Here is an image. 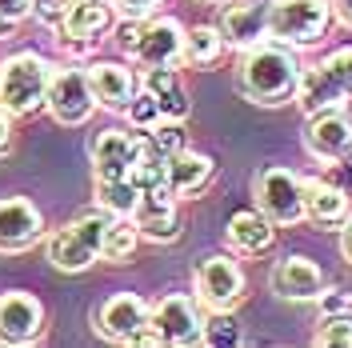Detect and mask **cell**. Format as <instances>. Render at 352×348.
<instances>
[{"label": "cell", "instance_id": "30bf717a", "mask_svg": "<svg viewBox=\"0 0 352 348\" xmlns=\"http://www.w3.org/2000/svg\"><path fill=\"white\" fill-rule=\"evenodd\" d=\"M148 308L153 305L140 292H112L104 305H96L92 325L116 345H148Z\"/></svg>", "mask_w": 352, "mask_h": 348}, {"label": "cell", "instance_id": "4316f807", "mask_svg": "<svg viewBox=\"0 0 352 348\" xmlns=\"http://www.w3.org/2000/svg\"><path fill=\"white\" fill-rule=\"evenodd\" d=\"M140 140H144V153L156 156V160H168L173 153L188 149V140H184V124H180V120H160L156 129L140 132Z\"/></svg>", "mask_w": 352, "mask_h": 348}, {"label": "cell", "instance_id": "ffe728a7", "mask_svg": "<svg viewBox=\"0 0 352 348\" xmlns=\"http://www.w3.org/2000/svg\"><path fill=\"white\" fill-rule=\"evenodd\" d=\"M305 208H308L312 224H320V228H344V220L352 217L349 188L336 184V180L312 176V180H305Z\"/></svg>", "mask_w": 352, "mask_h": 348}, {"label": "cell", "instance_id": "8992f818", "mask_svg": "<svg viewBox=\"0 0 352 348\" xmlns=\"http://www.w3.org/2000/svg\"><path fill=\"white\" fill-rule=\"evenodd\" d=\"M208 316L200 312L197 296L168 292L148 308V345H168V348H188L204 340Z\"/></svg>", "mask_w": 352, "mask_h": 348}, {"label": "cell", "instance_id": "f35d334b", "mask_svg": "<svg viewBox=\"0 0 352 348\" xmlns=\"http://www.w3.org/2000/svg\"><path fill=\"white\" fill-rule=\"evenodd\" d=\"M12 28H16V24H12V21H4V17H0V36H12Z\"/></svg>", "mask_w": 352, "mask_h": 348}, {"label": "cell", "instance_id": "4dcf8cb0", "mask_svg": "<svg viewBox=\"0 0 352 348\" xmlns=\"http://www.w3.org/2000/svg\"><path fill=\"white\" fill-rule=\"evenodd\" d=\"M320 68L332 76V85L340 88L344 96H352V44H340V48H332L329 56L320 61Z\"/></svg>", "mask_w": 352, "mask_h": 348}, {"label": "cell", "instance_id": "3957f363", "mask_svg": "<svg viewBox=\"0 0 352 348\" xmlns=\"http://www.w3.org/2000/svg\"><path fill=\"white\" fill-rule=\"evenodd\" d=\"M56 65L41 52H12L0 61V109L12 116H32L48 100V80Z\"/></svg>", "mask_w": 352, "mask_h": 348}, {"label": "cell", "instance_id": "83f0119b", "mask_svg": "<svg viewBox=\"0 0 352 348\" xmlns=\"http://www.w3.org/2000/svg\"><path fill=\"white\" fill-rule=\"evenodd\" d=\"M136 240H140V232H136L132 217H116L109 224V237H104V252H100V261L124 264L132 252H136Z\"/></svg>", "mask_w": 352, "mask_h": 348}, {"label": "cell", "instance_id": "d590c367", "mask_svg": "<svg viewBox=\"0 0 352 348\" xmlns=\"http://www.w3.org/2000/svg\"><path fill=\"white\" fill-rule=\"evenodd\" d=\"M12 120H16L12 112L0 109V160L12 153V144H16V129H12Z\"/></svg>", "mask_w": 352, "mask_h": 348}, {"label": "cell", "instance_id": "cb8c5ba5", "mask_svg": "<svg viewBox=\"0 0 352 348\" xmlns=\"http://www.w3.org/2000/svg\"><path fill=\"white\" fill-rule=\"evenodd\" d=\"M296 105L312 116V112H320V109H336V105H344V92L332 85V76L320 65H308V68H300Z\"/></svg>", "mask_w": 352, "mask_h": 348}, {"label": "cell", "instance_id": "7a4b0ae2", "mask_svg": "<svg viewBox=\"0 0 352 348\" xmlns=\"http://www.w3.org/2000/svg\"><path fill=\"white\" fill-rule=\"evenodd\" d=\"M112 213L109 208H88L80 217L65 220L52 237H48V261L56 272H88L92 264L100 261L104 252V237H109V224H112Z\"/></svg>", "mask_w": 352, "mask_h": 348}, {"label": "cell", "instance_id": "d4e9b609", "mask_svg": "<svg viewBox=\"0 0 352 348\" xmlns=\"http://www.w3.org/2000/svg\"><path fill=\"white\" fill-rule=\"evenodd\" d=\"M224 36H220L217 24H192L188 32H184V56H180V65L188 68H212L224 56Z\"/></svg>", "mask_w": 352, "mask_h": 348}, {"label": "cell", "instance_id": "e0dca14e", "mask_svg": "<svg viewBox=\"0 0 352 348\" xmlns=\"http://www.w3.org/2000/svg\"><path fill=\"white\" fill-rule=\"evenodd\" d=\"M220 36L228 48H252V44L268 41V0H228L220 8Z\"/></svg>", "mask_w": 352, "mask_h": 348}, {"label": "cell", "instance_id": "f546056e", "mask_svg": "<svg viewBox=\"0 0 352 348\" xmlns=\"http://www.w3.org/2000/svg\"><path fill=\"white\" fill-rule=\"evenodd\" d=\"M316 345L320 348H352V312L324 316L316 328Z\"/></svg>", "mask_w": 352, "mask_h": 348}, {"label": "cell", "instance_id": "6da1fadb", "mask_svg": "<svg viewBox=\"0 0 352 348\" xmlns=\"http://www.w3.org/2000/svg\"><path fill=\"white\" fill-rule=\"evenodd\" d=\"M300 61L292 56L288 44L261 41L241 52L236 65V88L244 100L261 105V109H280L288 100H296V85H300Z\"/></svg>", "mask_w": 352, "mask_h": 348}, {"label": "cell", "instance_id": "8fae6325", "mask_svg": "<svg viewBox=\"0 0 352 348\" xmlns=\"http://www.w3.org/2000/svg\"><path fill=\"white\" fill-rule=\"evenodd\" d=\"M116 28V8L112 0H65V12L56 21L65 52H88L96 41H104V32Z\"/></svg>", "mask_w": 352, "mask_h": 348}, {"label": "cell", "instance_id": "52a82bcc", "mask_svg": "<svg viewBox=\"0 0 352 348\" xmlns=\"http://www.w3.org/2000/svg\"><path fill=\"white\" fill-rule=\"evenodd\" d=\"M252 200L264 217L272 224H300L308 220V208H305V176H296L292 168H261L256 180H252Z\"/></svg>", "mask_w": 352, "mask_h": 348}, {"label": "cell", "instance_id": "7c38bea8", "mask_svg": "<svg viewBox=\"0 0 352 348\" xmlns=\"http://www.w3.org/2000/svg\"><path fill=\"white\" fill-rule=\"evenodd\" d=\"M44 325H48V308L41 305V296H32L24 288L0 292V345H36L44 336Z\"/></svg>", "mask_w": 352, "mask_h": 348}, {"label": "cell", "instance_id": "9a60e30c", "mask_svg": "<svg viewBox=\"0 0 352 348\" xmlns=\"http://www.w3.org/2000/svg\"><path fill=\"white\" fill-rule=\"evenodd\" d=\"M144 153V140L136 136V129H104L96 132L92 149H88V160H92V176L96 180H112V176H129L136 168V160Z\"/></svg>", "mask_w": 352, "mask_h": 348}, {"label": "cell", "instance_id": "74e56055", "mask_svg": "<svg viewBox=\"0 0 352 348\" xmlns=\"http://www.w3.org/2000/svg\"><path fill=\"white\" fill-rule=\"evenodd\" d=\"M340 252H344V261L352 264V217L344 220V228H340Z\"/></svg>", "mask_w": 352, "mask_h": 348}, {"label": "cell", "instance_id": "2e32d148", "mask_svg": "<svg viewBox=\"0 0 352 348\" xmlns=\"http://www.w3.org/2000/svg\"><path fill=\"white\" fill-rule=\"evenodd\" d=\"M132 224L144 240H156V244H168V240H180L184 232V220H180V204L168 188H148L136 200V213H132Z\"/></svg>", "mask_w": 352, "mask_h": 348}, {"label": "cell", "instance_id": "7402d4cb", "mask_svg": "<svg viewBox=\"0 0 352 348\" xmlns=\"http://www.w3.org/2000/svg\"><path fill=\"white\" fill-rule=\"evenodd\" d=\"M224 240H228V248L241 252V257H261V252L272 248V240H276V224L264 217L261 208H244V213H232V217H228Z\"/></svg>", "mask_w": 352, "mask_h": 348}, {"label": "cell", "instance_id": "f1b7e54d", "mask_svg": "<svg viewBox=\"0 0 352 348\" xmlns=\"http://www.w3.org/2000/svg\"><path fill=\"white\" fill-rule=\"evenodd\" d=\"M124 120H129L136 132H148V129H156L164 116H160V105H156V96L148 92V88H136V96L129 100V109L120 112Z\"/></svg>", "mask_w": 352, "mask_h": 348}, {"label": "cell", "instance_id": "277c9868", "mask_svg": "<svg viewBox=\"0 0 352 348\" xmlns=\"http://www.w3.org/2000/svg\"><path fill=\"white\" fill-rule=\"evenodd\" d=\"M184 24L176 17H148V21H124L120 24V48L129 52L140 68L180 65L184 56Z\"/></svg>", "mask_w": 352, "mask_h": 348}, {"label": "cell", "instance_id": "d6986e66", "mask_svg": "<svg viewBox=\"0 0 352 348\" xmlns=\"http://www.w3.org/2000/svg\"><path fill=\"white\" fill-rule=\"evenodd\" d=\"M88 85H92V96H96V109L124 112L129 100L136 96V88H140V80L116 61H92L88 65Z\"/></svg>", "mask_w": 352, "mask_h": 348}, {"label": "cell", "instance_id": "484cf974", "mask_svg": "<svg viewBox=\"0 0 352 348\" xmlns=\"http://www.w3.org/2000/svg\"><path fill=\"white\" fill-rule=\"evenodd\" d=\"M140 188L132 184L129 176H112V180H96V204L109 208L112 217H132L136 213Z\"/></svg>", "mask_w": 352, "mask_h": 348}, {"label": "cell", "instance_id": "1f68e13d", "mask_svg": "<svg viewBox=\"0 0 352 348\" xmlns=\"http://www.w3.org/2000/svg\"><path fill=\"white\" fill-rule=\"evenodd\" d=\"M236 340H241V328L232 320V312H208L204 345H236Z\"/></svg>", "mask_w": 352, "mask_h": 348}, {"label": "cell", "instance_id": "9c48e42d", "mask_svg": "<svg viewBox=\"0 0 352 348\" xmlns=\"http://www.w3.org/2000/svg\"><path fill=\"white\" fill-rule=\"evenodd\" d=\"M48 116L65 129H80L92 120L96 112V96H92V85H88V68L65 65L52 72L48 80V100H44Z\"/></svg>", "mask_w": 352, "mask_h": 348}, {"label": "cell", "instance_id": "d6a6232c", "mask_svg": "<svg viewBox=\"0 0 352 348\" xmlns=\"http://www.w3.org/2000/svg\"><path fill=\"white\" fill-rule=\"evenodd\" d=\"M160 4L164 0H112L116 17H124V21H148V17L160 12Z\"/></svg>", "mask_w": 352, "mask_h": 348}, {"label": "cell", "instance_id": "8d00e7d4", "mask_svg": "<svg viewBox=\"0 0 352 348\" xmlns=\"http://www.w3.org/2000/svg\"><path fill=\"white\" fill-rule=\"evenodd\" d=\"M329 4H332V12H336V21L352 28V0H329Z\"/></svg>", "mask_w": 352, "mask_h": 348}, {"label": "cell", "instance_id": "ac0fdd59", "mask_svg": "<svg viewBox=\"0 0 352 348\" xmlns=\"http://www.w3.org/2000/svg\"><path fill=\"white\" fill-rule=\"evenodd\" d=\"M324 284L329 281H324L320 264L308 261V257H285V261L272 268V292L280 301H296V305L316 301L324 292Z\"/></svg>", "mask_w": 352, "mask_h": 348}, {"label": "cell", "instance_id": "5bb4252c", "mask_svg": "<svg viewBox=\"0 0 352 348\" xmlns=\"http://www.w3.org/2000/svg\"><path fill=\"white\" fill-rule=\"evenodd\" d=\"M44 237H48L44 213L28 196H0V252L4 257L36 248Z\"/></svg>", "mask_w": 352, "mask_h": 348}, {"label": "cell", "instance_id": "603a6c76", "mask_svg": "<svg viewBox=\"0 0 352 348\" xmlns=\"http://www.w3.org/2000/svg\"><path fill=\"white\" fill-rule=\"evenodd\" d=\"M140 88H148L156 96V105H160V116L164 120H188V112H192V100H188V88L180 80V72L173 65H160V68H144L140 72Z\"/></svg>", "mask_w": 352, "mask_h": 348}, {"label": "cell", "instance_id": "44dd1931", "mask_svg": "<svg viewBox=\"0 0 352 348\" xmlns=\"http://www.w3.org/2000/svg\"><path fill=\"white\" fill-rule=\"evenodd\" d=\"M212 173H217L212 156L192 153V149H180V153H173L168 164H164V184H168V193H173L176 200H188V196H197V193L208 188Z\"/></svg>", "mask_w": 352, "mask_h": 348}, {"label": "cell", "instance_id": "ba28073f", "mask_svg": "<svg viewBox=\"0 0 352 348\" xmlns=\"http://www.w3.org/2000/svg\"><path fill=\"white\" fill-rule=\"evenodd\" d=\"M244 292H248L244 268L224 252L204 257L192 272V296L200 301L204 312H232L244 301Z\"/></svg>", "mask_w": 352, "mask_h": 348}, {"label": "cell", "instance_id": "4fadbf2b", "mask_svg": "<svg viewBox=\"0 0 352 348\" xmlns=\"http://www.w3.org/2000/svg\"><path fill=\"white\" fill-rule=\"evenodd\" d=\"M305 153L320 164H336V160H352V116L340 105L336 109H320L308 116L305 124Z\"/></svg>", "mask_w": 352, "mask_h": 348}, {"label": "cell", "instance_id": "e575fe53", "mask_svg": "<svg viewBox=\"0 0 352 348\" xmlns=\"http://www.w3.org/2000/svg\"><path fill=\"white\" fill-rule=\"evenodd\" d=\"M32 4L36 0H0V17L12 24H21L24 17H32Z\"/></svg>", "mask_w": 352, "mask_h": 348}, {"label": "cell", "instance_id": "5b68a950", "mask_svg": "<svg viewBox=\"0 0 352 348\" xmlns=\"http://www.w3.org/2000/svg\"><path fill=\"white\" fill-rule=\"evenodd\" d=\"M332 12L329 0H268V41L288 48H312L329 36Z\"/></svg>", "mask_w": 352, "mask_h": 348}, {"label": "cell", "instance_id": "836d02e7", "mask_svg": "<svg viewBox=\"0 0 352 348\" xmlns=\"http://www.w3.org/2000/svg\"><path fill=\"white\" fill-rule=\"evenodd\" d=\"M316 305H320L324 316H340V312H352V292L349 288H329L324 284V292L316 296Z\"/></svg>", "mask_w": 352, "mask_h": 348}]
</instances>
